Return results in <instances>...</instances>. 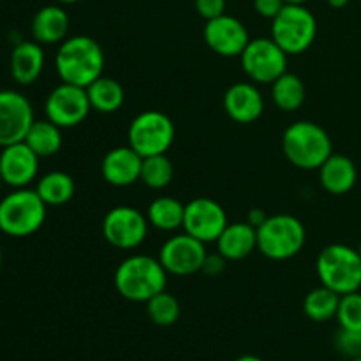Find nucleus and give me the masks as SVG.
<instances>
[{"label": "nucleus", "instance_id": "obj_25", "mask_svg": "<svg viewBox=\"0 0 361 361\" xmlns=\"http://www.w3.org/2000/svg\"><path fill=\"white\" fill-rule=\"evenodd\" d=\"M35 190L48 207H62L73 200L76 192L73 176L63 171H49L37 180Z\"/></svg>", "mask_w": 361, "mask_h": 361}, {"label": "nucleus", "instance_id": "obj_13", "mask_svg": "<svg viewBox=\"0 0 361 361\" xmlns=\"http://www.w3.org/2000/svg\"><path fill=\"white\" fill-rule=\"evenodd\" d=\"M228 224L226 210L215 200L201 196L185 204L183 231L200 242H217Z\"/></svg>", "mask_w": 361, "mask_h": 361}, {"label": "nucleus", "instance_id": "obj_20", "mask_svg": "<svg viewBox=\"0 0 361 361\" xmlns=\"http://www.w3.org/2000/svg\"><path fill=\"white\" fill-rule=\"evenodd\" d=\"M69 14L62 6H44L32 18V37L39 44H60L69 34Z\"/></svg>", "mask_w": 361, "mask_h": 361}, {"label": "nucleus", "instance_id": "obj_33", "mask_svg": "<svg viewBox=\"0 0 361 361\" xmlns=\"http://www.w3.org/2000/svg\"><path fill=\"white\" fill-rule=\"evenodd\" d=\"M194 6L197 14L207 21L226 14V0H194Z\"/></svg>", "mask_w": 361, "mask_h": 361}, {"label": "nucleus", "instance_id": "obj_29", "mask_svg": "<svg viewBox=\"0 0 361 361\" xmlns=\"http://www.w3.org/2000/svg\"><path fill=\"white\" fill-rule=\"evenodd\" d=\"M173 175H175V169H173L171 161H169L166 154L152 155V157L143 159L140 180L148 189H166L171 183Z\"/></svg>", "mask_w": 361, "mask_h": 361}, {"label": "nucleus", "instance_id": "obj_44", "mask_svg": "<svg viewBox=\"0 0 361 361\" xmlns=\"http://www.w3.org/2000/svg\"><path fill=\"white\" fill-rule=\"evenodd\" d=\"M353 361H361V356H358V358H355Z\"/></svg>", "mask_w": 361, "mask_h": 361}, {"label": "nucleus", "instance_id": "obj_28", "mask_svg": "<svg viewBox=\"0 0 361 361\" xmlns=\"http://www.w3.org/2000/svg\"><path fill=\"white\" fill-rule=\"evenodd\" d=\"M338 303H341V295L324 286H319L305 296L303 312L314 323H326L337 317Z\"/></svg>", "mask_w": 361, "mask_h": 361}, {"label": "nucleus", "instance_id": "obj_2", "mask_svg": "<svg viewBox=\"0 0 361 361\" xmlns=\"http://www.w3.org/2000/svg\"><path fill=\"white\" fill-rule=\"evenodd\" d=\"M168 275L159 257L133 254L116 267L115 288L129 302L147 303L155 295L166 291Z\"/></svg>", "mask_w": 361, "mask_h": 361}, {"label": "nucleus", "instance_id": "obj_27", "mask_svg": "<svg viewBox=\"0 0 361 361\" xmlns=\"http://www.w3.org/2000/svg\"><path fill=\"white\" fill-rule=\"evenodd\" d=\"M305 83L296 74L284 73L271 83V99L279 109L286 113L296 111L305 102Z\"/></svg>", "mask_w": 361, "mask_h": 361}, {"label": "nucleus", "instance_id": "obj_19", "mask_svg": "<svg viewBox=\"0 0 361 361\" xmlns=\"http://www.w3.org/2000/svg\"><path fill=\"white\" fill-rule=\"evenodd\" d=\"M317 171H319L321 187L334 196H344L351 192L358 182V169L348 155L331 154Z\"/></svg>", "mask_w": 361, "mask_h": 361}, {"label": "nucleus", "instance_id": "obj_34", "mask_svg": "<svg viewBox=\"0 0 361 361\" xmlns=\"http://www.w3.org/2000/svg\"><path fill=\"white\" fill-rule=\"evenodd\" d=\"M284 6V0H254V9H256V13L261 18H267V20H274Z\"/></svg>", "mask_w": 361, "mask_h": 361}, {"label": "nucleus", "instance_id": "obj_42", "mask_svg": "<svg viewBox=\"0 0 361 361\" xmlns=\"http://www.w3.org/2000/svg\"><path fill=\"white\" fill-rule=\"evenodd\" d=\"M0 267H2V249H0Z\"/></svg>", "mask_w": 361, "mask_h": 361}, {"label": "nucleus", "instance_id": "obj_40", "mask_svg": "<svg viewBox=\"0 0 361 361\" xmlns=\"http://www.w3.org/2000/svg\"><path fill=\"white\" fill-rule=\"evenodd\" d=\"M55 2H59V4H76V2H81V0H55Z\"/></svg>", "mask_w": 361, "mask_h": 361}, {"label": "nucleus", "instance_id": "obj_41", "mask_svg": "<svg viewBox=\"0 0 361 361\" xmlns=\"http://www.w3.org/2000/svg\"><path fill=\"white\" fill-rule=\"evenodd\" d=\"M2 185H4V180H2V175H0V189H2Z\"/></svg>", "mask_w": 361, "mask_h": 361}, {"label": "nucleus", "instance_id": "obj_18", "mask_svg": "<svg viewBox=\"0 0 361 361\" xmlns=\"http://www.w3.org/2000/svg\"><path fill=\"white\" fill-rule=\"evenodd\" d=\"M143 157L133 148L116 147L104 155L101 164L102 178L113 187H129L136 183L141 176Z\"/></svg>", "mask_w": 361, "mask_h": 361}, {"label": "nucleus", "instance_id": "obj_32", "mask_svg": "<svg viewBox=\"0 0 361 361\" xmlns=\"http://www.w3.org/2000/svg\"><path fill=\"white\" fill-rule=\"evenodd\" d=\"M335 345L342 355L349 356V358H358L361 356V331L355 330H342L335 337Z\"/></svg>", "mask_w": 361, "mask_h": 361}, {"label": "nucleus", "instance_id": "obj_12", "mask_svg": "<svg viewBox=\"0 0 361 361\" xmlns=\"http://www.w3.org/2000/svg\"><path fill=\"white\" fill-rule=\"evenodd\" d=\"M204 245L207 243L187 235L185 231L173 235L162 243L159 261L169 275H176V277L194 275L203 270L204 259L208 256Z\"/></svg>", "mask_w": 361, "mask_h": 361}, {"label": "nucleus", "instance_id": "obj_8", "mask_svg": "<svg viewBox=\"0 0 361 361\" xmlns=\"http://www.w3.org/2000/svg\"><path fill=\"white\" fill-rule=\"evenodd\" d=\"M175 134L173 120L159 109H147L134 116L127 130L129 147L143 159L166 154L175 141Z\"/></svg>", "mask_w": 361, "mask_h": 361}, {"label": "nucleus", "instance_id": "obj_23", "mask_svg": "<svg viewBox=\"0 0 361 361\" xmlns=\"http://www.w3.org/2000/svg\"><path fill=\"white\" fill-rule=\"evenodd\" d=\"M87 94L92 109L104 113V115L118 111L123 106V102H126V90H123L120 81H116L115 78H97L94 83L87 87Z\"/></svg>", "mask_w": 361, "mask_h": 361}, {"label": "nucleus", "instance_id": "obj_36", "mask_svg": "<svg viewBox=\"0 0 361 361\" xmlns=\"http://www.w3.org/2000/svg\"><path fill=\"white\" fill-rule=\"evenodd\" d=\"M268 219V215L264 214V210L263 208H252V210L249 212V217H247V222H249V224H252L254 228H259L261 224H263L264 221H267Z\"/></svg>", "mask_w": 361, "mask_h": 361}, {"label": "nucleus", "instance_id": "obj_5", "mask_svg": "<svg viewBox=\"0 0 361 361\" xmlns=\"http://www.w3.org/2000/svg\"><path fill=\"white\" fill-rule=\"evenodd\" d=\"M316 274L321 286L344 296L361 289V256L358 249L331 243L316 259Z\"/></svg>", "mask_w": 361, "mask_h": 361}, {"label": "nucleus", "instance_id": "obj_7", "mask_svg": "<svg viewBox=\"0 0 361 361\" xmlns=\"http://www.w3.org/2000/svg\"><path fill=\"white\" fill-rule=\"evenodd\" d=\"M317 21L312 11L300 4H286L271 20V39L288 55L307 51L316 41Z\"/></svg>", "mask_w": 361, "mask_h": 361}, {"label": "nucleus", "instance_id": "obj_6", "mask_svg": "<svg viewBox=\"0 0 361 361\" xmlns=\"http://www.w3.org/2000/svg\"><path fill=\"white\" fill-rule=\"evenodd\" d=\"M307 231L300 219L289 214L268 215L257 228V250L271 261H286L302 252Z\"/></svg>", "mask_w": 361, "mask_h": 361}, {"label": "nucleus", "instance_id": "obj_11", "mask_svg": "<svg viewBox=\"0 0 361 361\" xmlns=\"http://www.w3.org/2000/svg\"><path fill=\"white\" fill-rule=\"evenodd\" d=\"M92 111L87 88L71 83H60L53 88L44 102L46 118L60 129H69L85 122Z\"/></svg>", "mask_w": 361, "mask_h": 361}, {"label": "nucleus", "instance_id": "obj_21", "mask_svg": "<svg viewBox=\"0 0 361 361\" xmlns=\"http://www.w3.org/2000/svg\"><path fill=\"white\" fill-rule=\"evenodd\" d=\"M44 69V51L37 41H21L11 53V76L18 85L35 83Z\"/></svg>", "mask_w": 361, "mask_h": 361}, {"label": "nucleus", "instance_id": "obj_16", "mask_svg": "<svg viewBox=\"0 0 361 361\" xmlns=\"http://www.w3.org/2000/svg\"><path fill=\"white\" fill-rule=\"evenodd\" d=\"M39 155L25 141L4 147L0 152V175L6 185L23 189L39 173Z\"/></svg>", "mask_w": 361, "mask_h": 361}, {"label": "nucleus", "instance_id": "obj_15", "mask_svg": "<svg viewBox=\"0 0 361 361\" xmlns=\"http://www.w3.org/2000/svg\"><path fill=\"white\" fill-rule=\"evenodd\" d=\"M203 39L212 51L226 59L242 55L250 41L245 25L229 14L208 20L204 25Z\"/></svg>", "mask_w": 361, "mask_h": 361}, {"label": "nucleus", "instance_id": "obj_1", "mask_svg": "<svg viewBox=\"0 0 361 361\" xmlns=\"http://www.w3.org/2000/svg\"><path fill=\"white\" fill-rule=\"evenodd\" d=\"M55 67L63 83L87 88L104 71V51L90 35H73L60 42Z\"/></svg>", "mask_w": 361, "mask_h": 361}, {"label": "nucleus", "instance_id": "obj_35", "mask_svg": "<svg viewBox=\"0 0 361 361\" xmlns=\"http://www.w3.org/2000/svg\"><path fill=\"white\" fill-rule=\"evenodd\" d=\"M226 263H228V259H226V257H222L219 252L208 254L207 259H204L203 270L201 271H204L207 275H219L224 271Z\"/></svg>", "mask_w": 361, "mask_h": 361}, {"label": "nucleus", "instance_id": "obj_22", "mask_svg": "<svg viewBox=\"0 0 361 361\" xmlns=\"http://www.w3.org/2000/svg\"><path fill=\"white\" fill-rule=\"evenodd\" d=\"M217 252L228 261H242L257 249V229L249 222L226 226L217 242Z\"/></svg>", "mask_w": 361, "mask_h": 361}, {"label": "nucleus", "instance_id": "obj_3", "mask_svg": "<svg viewBox=\"0 0 361 361\" xmlns=\"http://www.w3.org/2000/svg\"><path fill=\"white\" fill-rule=\"evenodd\" d=\"M282 150L286 159L296 168L319 169L334 154V143L319 123L298 120L284 130Z\"/></svg>", "mask_w": 361, "mask_h": 361}, {"label": "nucleus", "instance_id": "obj_10", "mask_svg": "<svg viewBox=\"0 0 361 361\" xmlns=\"http://www.w3.org/2000/svg\"><path fill=\"white\" fill-rule=\"evenodd\" d=\"M147 215L141 214L137 208L115 207L102 219V236L111 247L120 250H133L147 240L148 235Z\"/></svg>", "mask_w": 361, "mask_h": 361}, {"label": "nucleus", "instance_id": "obj_26", "mask_svg": "<svg viewBox=\"0 0 361 361\" xmlns=\"http://www.w3.org/2000/svg\"><path fill=\"white\" fill-rule=\"evenodd\" d=\"M25 143L41 159L51 157L62 148V129L48 118L35 120L25 136Z\"/></svg>", "mask_w": 361, "mask_h": 361}, {"label": "nucleus", "instance_id": "obj_14", "mask_svg": "<svg viewBox=\"0 0 361 361\" xmlns=\"http://www.w3.org/2000/svg\"><path fill=\"white\" fill-rule=\"evenodd\" d=\"M34 122V108L21 92L0 90V148L25 141Z\"/></svg>", "mask_w": 361, "mask_h": 361}, {"label": "nucleus", "instance_id": "obj_17", "mask_svg": "<svg viewBox=\"0 0 361 361\" xmlns=\"http://www.w3.org/2000/svg\"><path fill=\"white\" fill-rule=\"evenodd\" d=\"M224 109L236 123H252L263 115L264 99L254 83L238 81L224 94Z\"/></svg>", "mask_w": 361, "mask_h": 361}, {"label": "nucleus", "instance_id": "obj_24", "mask_svg": "<svg viewBox=\"0 0 361 361\" xmlns=\"http://www.w3.org/2000/svg\"><path fill=\"white\" fill-rule=\"evenodd\" d=\"M185 204L171 196L155 197L147 210V219L150 226L159 231H176L183 228Z\"/></svg>", "mask_w": 361, "mask_h": 361}, {"label": "nucleus", "instance_id": "obj_4", "mask_svg": "<svg viewBox=\"0 0 361 361\" xmlns=\"http://www.w3.org/2000/svg\"><path fill=\"white\" fill-rule=\"evenodd\" d=\"M48 204L35 189H14L0 201V231L11 238H27L42 228Z\"/></svg>", "mask_w": 361, "mask_h": 361}, {"label": "nucleus", "instance_id": "obj_9", "mask_svg": "<svg viewBox=\"0 0 361 361\" xmlns=\"http://www.w3.org/2000/svg\"><path fill=\"white\" fill-rule=\"evenodd\" d=\"M240 60L247 78L257 85H271L288 73V53L271 37L250 39Z\"/></svg>", "mask_w": 361, "mask_h": 361}, {"label": "nucleus", "instance_id": "obj_37", "mask_svg": "<svg viewBox=\"0 0 361 361\" xmlns=\"http://www.w3.org/2000/svg\"><path fill=\"white\" fill-rule=\"evenodd\" d=\"M328 4H330V7H334V9H342V7L348 6L349 0H328Z\"/></svg>", "mask_w": 361, "mask_h": 361}, {"label": "nucleus", "instance_id": "obj_31", "mask_svg": "<svg viewBox=\"0 0 361 361\" xmlns=\"http://www.w3.org/2000/svg\"><path fill=\"white\" fill-rule=\"evenodd\" d=\"M337 321L342 330L361 331V293L355 291L341 296Z\"/></svg>", "mask_w": 361, "mask_h": 361}, {"label": "nucleus", "instance_id": "obj_30", "mask_svg": "<svg viewBox=\"0 0 361 361\" xmlns=\"http://www.w3.org/2000/svg\"><path fill=\"white\" fill-rule=\"evenodd\" d=\"M147 314L148 319L157 326H173L180 317V303L168 291H162L148 300Z\"/></svg>", "mask_w": 361, "mask_h": 361}, {"label": "nucleus", "instance_id": "obj_39", "mask_svg": "<svg viewBox=\"0 0 361 361\" xmlns=\"http://www.w3.org/2000/svg\"><path fill=\"white\" fill-rule=\"evenodd\" d=\"M286 4H300V6H305L307 0H284Z\"/></svg>", "mask_w": 361, "mask_h": 361}, {"label": "nucleus", "instance_id": "obj_38", "mask_svg": "<svg viewBox=\"0 0 361 361\" xmlns=\"http://www.w3.org/2000/svg\"><path fill=\"white\" fill-rule=\"evenodd\" d=\"M235 361H264V360H261L259 356H254V355H243V356H240V358L235 360Z\"/></svg>", "mask_w": 361, "mask_h": 361}, {"label": "nucleus", "instance_id": "obj_43", "mask_svg": "<svg viewBox=\"0 0 361 361\" xmlns=\"http://www.w3.org/2000/svg\"><path fill=\"white\" fill-rule=\"evenodd\" d=\"M358 252H360V256H361V240H360V245H358Z\"/></svg>", "mask_w": 361, "mask_h": 361}]
</instances>
